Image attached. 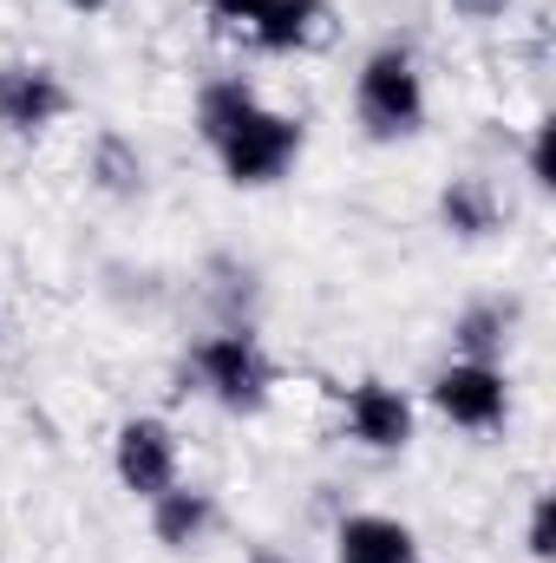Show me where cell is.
I'll return each instance as SVG.
<instances>
[{
    "label": "cell",
    "instance_id": "obj_1",
    "mask_svg": "<svg viewBox=\"0 0 556 563\" xmlns=\"http://www.w3.org/2000/svg\"><path fill=\"white\" fill-rule=\"evenodd\" d=\"M197 139L210 144L216 170L236 190H269V184H281L294 170L308 132H301V119L263 106L243 79H210L197 92Z\"/></svg>",
    "mask_w": 556,
    "mask_h": 563
},
{
    "label": "cell",
    "instance_id": "obj_2",
    "mask_svg": "<svg viewBox=\"0 0 556 563\" xmlns=\"http://www.w3.org/2000/svg\"><path fill=\"white\" fill-rule=\"evenodd\" d=\"M354 119L367 125V139L400 144L425 125V79L407 46H374L354 73Z\"/></svg>",
    "mask_w": 556,
    "mask_h": 563
},
{
    "label": "cell",
    "instance_id": "obj_3",
    "mask_svg": "<svg viewBox=\"0 0 556 563\" xmlns=\"http://www.w3.org/2000/svg\"><path fill=\"white\" fill-rule=\"evenodd\" d=\"M190 374L223 413H263L269 394H276V361L263 354V341L249 328H223V334L197 341L190 347Z\"/></svg>",
    "mask_w": 556,
    "mask_h": 563
},
{
    "label": "cell",
    "instance_id": "obj_4",
    "mask_svg": "<svg viewBox=\"0 0 556 563\" xmlns=\"http://www.w3.org/2000/svg\"><path fill=\"white\" fill-rule=\"evenodd\" d=\"M432 407L465 432H498L511 413V380L498 361H452L432 374Z\"/></svg>",
    "mask_w": 556,
    "mask_h": 563
},
{
    "label": "cell",
    "instance_id": "obj_5",
    "mask_svg": "<svg viewBox=\"0 0 556 563\" xmlns=\"http://www.w3.org/2000/svg\"><path fill=\"white\" fill-rule=\"evenodd\" d=\"M66 106H73V92L53 66H40V59H7L0 66V132L7 139L53 132L66 119Z\"/></svg>",
    "mask_w": 556,
    "mask_h": 563
},
{
    "label": "cell",
    "instance_id": "obj_6",
    "mask_svg": "<svg viewBox=\"0 0 556 563\" xmlns=\"http://www.w3.org/2000/svg\"><path fill=\"white\" fill-rule=\"evenodd\" d=\"M112 472H119V485L132 492V498H157V492H170L177 485V432L157 420V413H138V420L119 426V439H112Z\"/></svg>",
    "mask_w": 556,
    "mask_h": 563
},
{
    "label": "cell",
    "instance_id": "obj_7",
    "mask_svg": "<svg viewBox=\"0 0 556 563\" xmlns=\"http://www.w3.org/2000/svg\"><path fill=\"white\" fill-rule=\"evenodd\" d=\"M341 420H347V439L367 445V452H407L413 445V400L393 380L341 387Z\"/></svg>",
    "mask_w": 556,
    "mask_h": 563
},
{
    "label": "cell",
    "instance_id": "obj_8",
    "mask_svg": "<svg viewBox=\"0 0 556 563\" xmlns=\"http://www.w3.org/2000/svg\"><path fill=\"white\" fill-rule=\"evenodd\" d=\"M334 563H419V538L387 511H354L334 525Z\"/></svg>",
    "mask_w": 556,
    "mask_h": 563
},
{
    "label": "cell",
    "instance_id": "obj_9",
    "mask_svg": "<svg viewBox=\"0 0 556 563\" xmlns=\"http://www.w3.org/2000/svg\"><path fill=\"white\" fill-rule=\"evenodd\" d=\"M151 538L164 544V551H197L210 531H216V498L203 492V485H170V492H157L151 505Z\"/></svg>",
    "mask_w": 556,
    "mask_h": 563
},
{
    "label": "cell",
    "instance_id": "obj_10",
    "mask_svg": "<svg viewBox=\"0 0 556 563\" xmlns=\"http://www.w3.org/2000/svg\"><path fill=\"white\" fill-rule=\"evenodd\" d=\"M498 217H504V203H498V190H491L485 177H452V184L438 190V223H445L452 236H465V243L491 236Z\"/></svg>",
    "mask_w": 556,
    "mask_h": 563
},
{
    "label": "cell",
    "instance_id": "obj_11",
    "mask_svg": "<svg viewBox=\"0 0 556 563\" xmlns=\"http://www.w3.org/2000/svg\"><path fill=\"white\" fill-rule=\"evenodd\" d=\"M504 341H511V314H504L498 301H478V308H465V314L452 321V347H458V361H498Z\"/></svg>",
    "mask_w": 556,
    "mask_h": 563
},
{
    "label": "cell",
    "instance_id": "obj_12",
    "mask_svg": "<svg viewBox=\"0 0 556 563\" xmlns=\"http://www.w3.org/2000/svg\"><path fill=\"white\" fill-rule=\"evenodd\" d=\"M92 177H99V190H112V197H138L144 190V157L132 151V139L105 132V139L92 144Z\"/></svg>",
    "mask_w": 556,
    "mask_h": 563
},
{
    "label": "cell",
    "instance_id": "obj_13",
    "mask_svg": "<svg viewBox=\"0 0 556 563\" xmlns=\"http://www.w3.org/2000/svg\"><path fill=\"white\" fill-rule=\"evenodd\" d=\"M203 13H210L216 26H230V33H243V40H263V26H269V13H276V0H203Z\"/></svg>",
    "mask_w": 556,
    "mask_h": 563
},
{
    "label": "cell",
    "instance_id": "obj_14",
    "mask_svg": "<svg viewBox=\"0 0 556 563\" xmlns=\"http://www.w3.org/2000/svg\"><path fill=\"white\" fill-rule=\"evenodd\" d=\"M531 177H537V184H551V119L531 132Z\"/></svg>",
    "mask_w": 556,
    "mask_h": 563
},
{
    "label": "cell",
    "instance_id": "obj_15",
    "mask_svg": "<svg viewBox=\"0 0 556 563\" xmlns=\"http://www.w3.org/2000/svg\"><path fill=\"white\" fill-rule=\"evenodd\" d=\"M531 558H551V498H537L531 511Z\"/></svg>",
    "mask_w": 556,
    "mask_h": 563
},
{
    "label": "cell",
    "instance_id": "obj_16",
    "mask_svg": "<svg viewBox=\"0 0 556 563\" xmlns=\"http://www.w3.org/2000/svg\"><path fill=\"white\" fill-rule=\"evenodd\" d=\"M452 7H458V13H471V20H491V13H504L511 0H452Z\"/></svg>",
    "mask_w": 556,
    "mask_h": 563
},
{
    "label": "cell",
    "instance_id": "obj_17",
    "mask_svg": "<svg viewBox=\"0 0 556 563\" xmlns=\"http://www.w3.org/2000/svg\"><path fill=\"white\" fill-rule=\"evenodd\" d=\"M249 563H294V558H288V551H276V544H256V551H249Z\"/></svg>",
    "mask_w": 556,
    "mask_h": 563
},
{
    "label": "cell",
    "instance_id": "obj_18",
    "mask_svg": "<svg viewBox=\"0 0 556 563\" xmlns=\"http://www.w3.org/2000/svg\"><path fill=\"white\" fill-rule=\"evenodd\" d=\"M73 13H99V7H112V0H66Z\"/></svg>",
    "mask_w": 556,
    "mask_h": 563
}]
</instances>
